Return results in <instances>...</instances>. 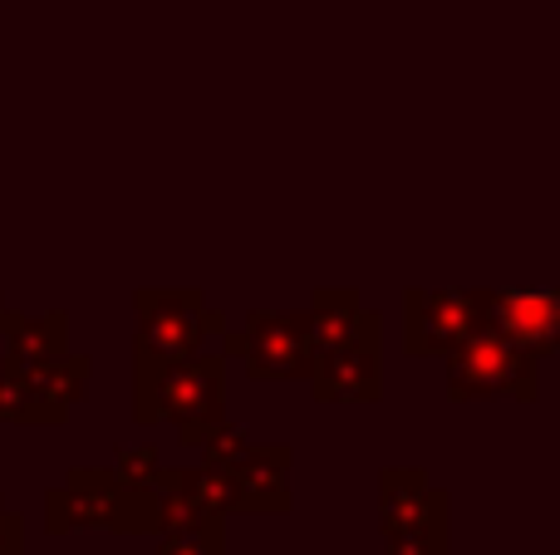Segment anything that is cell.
<instances>
[{
  "label": "cell",
  "mask_w": 560,
  "mask_h": 555,
  "mask_svg": "<svg viewBox=\"0 0 560 555\" xmlns=\"http://www.w3.org/2000/svg\"><path fill=\"white\" fill-rule=\"evenodd\" d=\"M163 468V452L153 448V442H128V448L114 452V472L124 482H133V487H148V477Z\"/></svg>",
  "instance_id": "e0dca14e"
},
{
  "label": "cell",
  "mask_w": 560,
  "mask_h": 555,
  "mask_svg": "<svg viewBox=\"0 0 560 555\" xmlns=\"http://www.w3.org/2000/svg\"><path fill=\"white\" fill-rule=\"evenodd\" d=\"M226 354L246 359V374L261 383H290L310 379L315 364V344H310V320L305 310H256L246 315V330L226 334Z\"/></svg>",
  "instance_id": "8992f818"
},
{
  "label": "cell",
  "mask_w": 560,
  "mask_h": 555,
  "mask_svg": "<svg viewBox=\"0 0 560 555\" xmlns=\"http://www.w3.org/2000/svg\"><path fill=\"white\" fill-rule=\"evenodd\" d=\"M487 300H492V291H423V285L404 291V350L447 354L487 324Z\"/></svg>",
  "instance_id": "ba28073f"
},
{
  "label": "cell",
  "mask_w": 560,
  "mask_h": 555,
  "mask_svg": "<svg viewBox=\"0 0 560 555\" xmlns=\"http://www.w3.org/2000/svg\"><path fill=\"white\" fill-rule=\"evenodd\" d=\"M378 531L384 555H447V492L418 468H388L378 477Z\"/></svg>",
  "instance_id": "5b68a950"
},
{
  "label": "cell",
  "mask_w": 560,
  "mask_h": 555,
  "mask_svg": "<svg viewBox=\"0 0 560 555\" xmlns=\"http://www.w3.org/2000/svg\"><path fill=\"white\" fill-rule=\"evenodd\" d=\"M290 442H252L232 462V511H290Z\"/></svg>",
  "instance_id": "30bf717a"
},
{
  "label": "cell",
  "mask_w": 560,
  "mask_h": 555,
  "mask_svg": "<svg viewBox=\"0 0 560 555\" xmlns=\"http://www.w3.org/2000/svg\"><path fill=\"white\" fill-rule=\"evenodd\" d=\"M364 315L369 310H364V300H359L354 285H325V291H315V295H310V310H305L310 344H315V354L345 344L349 334L364 324Z\"/></svg>",
  "instance_id": "4fadbf2b"
},
{
  "label": "cell",
  "mask_w": 560,
  "mask_h": 555,
  "mask_svg": "<svg viewBox=\"0 0 560 555\" xmlns=\"http://www.w3.org/2000/svg\"><path fill=\"white\" fill-rule=\"evenodd\" d=\"M15 551H25V517L10 511L5 497H0V555H15Z\"/></svg>",
  "instance_id": "ac0fdd59"
},
{
  "label": "cell",
  "mask_w": 560,
  "mask_h": 555,
  "mask_svg": "<svg viewBox=\"0 0 560 555\" xmlns=\"http://www.w3.org/2000/svg\"><path fill=\"white\" fill-rule=\"evenodd\" d=\"M487 330H497L526 359L546 364L560 350V305L551 291H492Z\"/></svg>",
  "instance_id": "9c48e42d"
},
{
  "label": "cell",
  "mask_w": 560,
  "mask_h": 555,
  "mask_svg": "<svg viewBox=\"0 0 560 555\" xmlns=\"http://www.w3.org/2000/svg\"><path fill=\"white\" fill-rule=\"evenodd\" d=\"M443 389L453 403H482V399H541V364L526 359L522 350L502 340L497 330H472L463 344L443 354Z\"/></svg>",
  "instance_id": "277c9868"
},
{
  "label": "cell",
  "mask_w": 560,
  "mask_h": 555,
  "mask_svg": "<svg viewBox=\"0 0 560 555\" xmlns=\"http://www.w3.org/2000/svg\"><path fill=\"white\" fill-rule=\"evenodd\" d=\"M252 433L242 428V423H232V418H222L212 433H207L202 442H197V452H202V462H212V468H232L236 458H242L246 448H252Z\"/></svg>",
  "instance_id": "2e32d148"
},
{
  "label": "cell",
  "mask_w": 560,
  "mask_h": 555,
  "mask_svg": "<svg viewBox=\"0 0 560 555\" xmlns=\"http://www.w3.org/2000/svg\"><path fill=\"white\" fill-rule=\"evenodd\" d=\"M0 350H5V369H30L39 359H55L69 350V315H0Z\"/></svg>",
  "instance_id": "8fae6325"
},
{
  "label": "cell",
  "mask_w": 560,
  "mask_h": 555,
  "mask_svg": "<svg viewBox=\"0 0 560 555\" xmlns=\"http://www.w3.org/2000/svg\"><path fill=\"white\" fill-rule=\"evenodd\" d=\"M310 393L319 403H374L384 393V324L369 310L364 324L310 364Z\"/></svg>",
  "instance_id": "52a82bcc"
},
{
  "label": "cell",
  "mask_w": 560,
  "mask_h": 555,
  "mask_svg": "<svg viewBox=\"0 0 560 555\" xmlns=\"http://www.w3.org/2000/svg\"><path fill=\"white\" fill-rule=\"evenodd\" d=\"M45 531H114V536H158V497L124 482L114 468H74L45 497Z\"/></svg>",
  "instance_id": "7a4b0ae2"
},
{
  "label": "cell",
  "mask_w": 560,
  "mask_h": 555,
  "mask_svg": "<svg viewBox=\"0 0 560 555\" xmlns=\"http://www.w3.org/2000/svg\"><path fill=\"white\" fill-rule=\"evenodd\" d=\"M30 383H35V393L45 399V409L55 413V423H65L69 413H74V403L89 393V379H94V359H84V354L65 350L55 354V359H39L30 364Z\"/></svg>",
  "instance_id": "7c38bea8"
},
{
  "label": "cell",
  "mask_w": 560,
  "mask_h": 555,
  "mask_svg": "<svg viewBox=\"0 0 560 555\" xmlns=\"http://www.w3.org/2000/svg\"><path fill=\"white\" fill-rule=\"evenodd\" d=\"M0 423H39V428L49 423V428H59L25 369H0Z\"/></svg>",
  "instance_id": "9a60e30c"
},
{
  "label": "cell",
  "mask_w": 560,
  "mask_h": 555,
  "mask_svg": "<svg viewBox=\"0 0 560 555\" xmlns=\"http://www.w3.org/2000/svg\"><path fill=\"white\" fill-rule=\"evenodd\" d=\"M158 555H226V517H192L158 531Z\"/></svg>",
  "instance_id": "5bb4252c"
},
{
  "label": "cell",
  "mask_w": 560,
  "mask_h": 555,
  "mask_svg": "<svg viewBox=\"0 0 560 555\" xmlns=\"http://www.w3.org/2000/svg\"><path fill=\"white\" fill-rule=\"evenodd\" d=\"M226 418V359L187 354L173 364H133V423L158 428L173 423L177 442L197 448Z\"/></svg>",
  "instance_id": "6da1fadb"
},
{
  "label": "cell",
  "mask_w": 560,
  "mask_h": 555,
  "mask_svg": "<svg viewBox=\"0 0 560 555\" xmlns=\"http://www.w3.org/2000/svg\"><path fill=\"white\" fill-rule=\"evenodd\" d=\"M15 555H25V551H15Z\"/></svg>",
  "instance_id": "d6986e66"
},
{
  "label": "cell",
  "mask_w": 560,
  "mask_h": 555,
  "mask_svg": "<svg viewBox=\"0 0 560 555\" xmlns=\"http://www.w3.org/2000/svg\"><path fill=\"white\" fill-rule=\"evenodd\" d=\"M222 315L207 310L192 285H143L133 291V364H173L222 334Z\"/></svg>",
  "instance_id": "3957f363"
}]
</instances>
